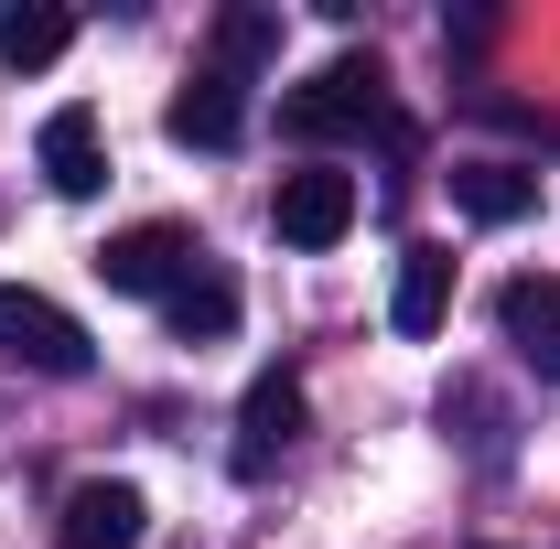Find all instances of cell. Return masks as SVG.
Instances as JSON below:
<instances>
[{
    "instance_id": "5bb4252c",
    "label": "cell",
    "mask_w": 560,
    "mask_h": 549,
    "mask_svg": "<svg viewBox=\"0 0 560 549\" xmlns=\"http://www.w3.org/2000/svg\"><path fill=\"white\" fill-rule=\"evenodd\" d=\"M270 55H280V11H215V75L248 86Z\"/></svg>"
},
{
    "instance_id": "8fae6325",
    "label": "cell",
    "mask_w": 560,
    "mask_h": 549,
    "mask_svg": "<svg viewBox=\"0 0 560 549\" xmlns=\"http://www.w3.org/2000/svg\"><path fill=\"white\" fill-rule=\"evenodd\" d=\"M453 215L517 226V215H539V173H517V162H453Z\"/></svg>"
},
{
    "instance_id": "30bf717a",
    "label": "cell",
    "mask_w": 560,
    "mask_h": 549,
    "mask_svg": "<svg viewBox=\"0 0 560 549\" xmlns=\"http://www.w3.org/2000/svg\"><path fill=\"white\" fill-rule=\"evenodd\" d=\"M442 313H453V248H399V291H388V335H442Z\"/></svg>"
},
{
    "instance_id": "277c9868",
    "label": "cell",
    "mask_w": 560,
    "mask_h": 549,
    "mask_svg": "<svg viewBox=\"0 0 560 549\" xmlns=\"http://www.w3.org/2000/svg\"><path fill=\"white\" fill-rule=\"evenodd\" d=\"M270 226H280V248H335V237L355 226V173H335V162H302V173H280Z\"/></svg>"
},
{
    "instance_id": "9c48e42d",
    "label": "cell",
    "mask_w": 560,
    "mask_h": 549,
    "mask_svg": "<svg viewBox=\"0 0 560 549\" xmlns=\"http://www.w3.org/2000/svg\"><path fill=\"white\" fill-rule=\"evenodd\" d=\"M140 484H119V475H86L66 495V549H140Z\"/></svg>"
},
{
    "instance_id": "8992f818",
    "label": "cell",
    "mask_w": 560,
    "mask_h": 549,
    "mask_svg": "<svg viewBox=\"0 0 560 549\" xmlns=\"http://www.w3.org/2000/svg\"><path fill=\"white\" fill-rule=\"evenodd\" d=\"M291 442H302V377L270 366V377L237 399V475H270V453H291Z\"/></svg>"
},
{
    "instance_id": "5b68a950",
    "label": "cell",
    "mask_w": 560,
    "mask_h": 549,
    "mask_svg": "<svg viewBox=\"0 0 560 549\" xmlns=\"http://www.w3.org/2000/svg\"><path fill=\"white\" fill-rule=\"evenodd\" d=\"M33 162H44V184H55L66 206H86V195L108 184V140H97V108H55V119H44V140H33Z\"/></svg>"
},
{
    "instance_id": "7c38bea8",
    "label": "cell",
    "mask_w": 560,
    "mask_h": 549,
    "mask_svg": "<svg viewBox=\"0 0 560 549\" xmlns=\"http://www.w3.org/2000/svg\"><path fill=\"white\" fill-rule=\"evenodd\" d=\"M66 44H75L66 0H11V11H0V66H11V75H44Z\"/></svg>"
},
{
    "instance_id": "3957f363",
    "label": "cell",
    "mask_w": 560,
    "mask_h": 549,
    "mask_svg": "<svg viewBox=\"0 0 560 549\" xmlns=\"http://www.w3.org/2000/svg\"><path fill=\"white\" fill-rule=\"evenodd\" d=\"M0 355H11V366H33V377H86V366H97L86 324H75L66 302L22 291V280H0Z\"/></svg>"
},
{
    "instance_id": "7a4b0ae2",
    "label": "cell",
    "mask_w": 560,
    "mask_h": 549,
    "mask_svg": "<svg viewBox=\"0 0 560 549\" xmlns=\"http://www.w3.org/2000/svg\"><path fill=\"white\" fill-rule=\"evenodd\" d=\"M195 270H206V248H195V226H173V215H140V226H119V237L97 248V280H108L119 302H173Z\"/></svg>"
},
{
    "instance_id": "4fadbf2b",
    "label": "cell",
    "mask_w": 560,
    "mask_h": 549,
    "mask_svg": "<svg viewBox=\"0 0 560 549\" xmlns=\"http://www.w3.org/2000/svg\"><path fill=\"white\" fill-rule=\"evenodd\" d=\"M162 324H173V344H226V335H237V280L195 270L173 302H162Z\"/></svg>"
},
{
    "instance_id": "52a82bcc",
    "label": "cell",
    "mask_w": 560,
    "mask_h": 549,
    "mask_svg": "<svg viewBox=\"0 0 560 549\" xmlns=\"http://www.w3.org/2000/svg\"><path fill=\"white\" fill-rule=\"evenodd\" d=\"M162 130L184 140V151H237V140H248V86L206 66L184 97H173V108H162Z\"/></svg>"
},
{
    "instance_id": "ba28073f",
    "label": "cell",
    "mask_w": 560,
    "mask_h": 549,
    "mask_svg": "<svg viewBox=\"0 0 560 549\" xmlns=\"http://www.w3.org/2000/svg\"><path fill=\"white\" fill-rule=\"evenodd\" d=\"M495 335L517 344V366H539V377H560V280L528 270L495 291Z\"/></svg>"
},
{
    "instance_id": "6da1fadb",
    "label": "cell",
    "mask_w": 560,
    "mask_h": 549,
    "mask_svg": "<svg viewBox=\"0 0 560 549\" xmlns=\"http://www.w3.org/2000/svg\"><path fill=\"white\" fill-rule=\"evenodd\" d=\"M280 130H291V140H355V130L410 140V119L388 108V75H377V55H335L313 86H291V97H280Z\"/></svg>"
}]
</instances>
